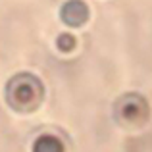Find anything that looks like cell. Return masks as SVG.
I'll return each instance as SVG.
<instances>
[{
  "mask_svg": "<svg viewBox=\"0 0 152 152\" xmlns=\"http://www.w3.org/2000/svg\"><path fill=\"white\" fill-rule=\"evenodd\" d=\"M75 45H77V41H75V37L71 33H60L56 37V46L62 52H71L75 48Z\"/></svg>",
  "mask_w": 152,
  "mask_h": 152,
  "instance_id": "5b68a950",
  "label": "cell"
},
{
  "mask_svg": "<svg viewBox=\"0 0 152 152\" xmlns=\"http://www.w3.org/2000/svg\"><path fill=\"white\" fill-rule=\"evenodd\" d=\"M148 118V104L141 94H123L115 102V119L125 125H141Z\"/></svg>",
  "mask_w": 152,
  "mask_h": 152,
  "instance_id": "7a4b0ae2",
  "label": "cell"
},
{
  "mask_svg": "<svg viewBox=\"0 0 152 152\" xmlns=\"http://www.w3.org/2000/svg\"><path fill=\"white\" fill-rule=\"evenodd\" d=\"M60 19L69 27H81L89 19V6L83 0H67L60 8Z\"/></svg>",
  "mask_w": 152,
  "mask_h": 152,
  "instance_id": "3957f363",
  "label": "cell"
},
{
  "mask_svg": "<svg viewBox=\"0 0 152 152\" xmlns=\"http://www.w3.org/2000/svg\"><path fill=\"white\" fill-rule=\"evenodd\" d=\"M45 98V87L33 73H15L6 83V102L15 112H35Z\"/></svg>",
  "mask_w": 152,
  "mask_h": 152,
  "instance_id": "6da1fadb",
  "label": "cell"
},
{
  "mask_svg": "<svg viewBox=\"0 0 152 152\" xmlns=\"http://www.w3.org/2000/svg\"><path fill=\"white\" fill-rule=\"evenodd\" d=\"M33 152H64V142L56 135H41L33 142Z\"/></svg>",
  "mask_w": 152,
  "mask_h": 152,
  "instance_id": "277c9868",
  "label": "cell"
}]
</instances>
